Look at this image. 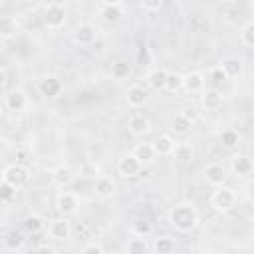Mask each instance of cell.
<instances>
[{
    "mask_svg": "<svg viewBox=\"0 0 254 254\" xmlns=\"http://www.w3.org/2000/svg\"><path fill=\"white\" fill-rule=\"evenodd\" d=\"M52 177H54V183H56L58 187H67V185H71L73 179H75L71 167H67V165H60V167H56L54 173H52Z\"/></svg>",
    "mask_w": 254,
    "mask_h": 254,
    "instance_id": "cell-23",
    "label": "cell"
},
{
    "mask_svg": "<svg viewBox=\"0 0 254 254\" xmlns=\"http://www.w3.org/2000/svg\"><path fill=\"white\" fill-rule=\"evenodd\" d=\"M2 181L18 190V189H22V187H26L30 183V169L26 165H22V163H10L2 171Z\"/></svg>",
    "mask_w": 254,
    "mask_h": 254,
    "instance_id": "cell-3",
    "label": "cell"
},
{
    "mask_svg": "<svg viewBox=\"0 0 254 254\" xmlns=\"http://www.w3.org/2000/svg\"><path fill=\"white\" fill-rule=\"evenodd\" d=\"M133 155L141 161V165H149V163H153L155 157H157L151 143H137L135 149H133Z\"/></svg>",
    "mask_w": 254,
    "mask_h": 254,
    "instance_id": "cell-24",
    "label": "cell"
},
{
    "mask_svg": "<svg viewBox=\"0 0 254 254\" xmlns=\"http://www.w3.org/2000/svg\"><path fill=\"white\" fill-rule=\"evenodd\" d=\"M236 192L230 189V187H218L212 194H210V206L216 210V212H228L236 206Z\"/></svg>",
    "mask_w": 254,
    "mask_h": 254,
    "instance_id": "cell-4",
    "label": "cell"
},
{
    "mask_svg": "<svg viewBox=\"0 0 254 254\" xmlns=\"http://www.w3.org/2000/svg\"><path fill=\"white\" fill-rule=\"evenodd\" d=\"M153 250H155V254H175V240L171 236L163 234V236L155 238Z\"/></svg>",
    "mask_w": 254,
    "mask_h": 254,
    "instance_id": "cell-28",
    "label": "cell"
},
{
    "mask_svg": "<svg viewBox=\"0 0 254 254\" xmlns=\"http://www.w3.org/2000/svg\"><path fill=\"white\" fill-rule=\"evenodd\" d=\"M6 107L10 111H24L28 107V95L24 89L20 87H14L6 93Z\"/></svg>",
    "mask_w": 254,
    "mask_h": 254,
    "instance_id": "cell-14",
    "label": "cell"
},
{
    "mask_svg": "<svg viewBox=\"0 0 254 254\" xmlns=\"http://www.w3.org/2000/svg\"><path fill=\"white\" fill-rule=\"evenodd\" d=\"M48 236L52 240H67L71 236V222L64 216V218H54L50 224H48Z\"/></svg>",
    "mask_w": 254,
    "mask_h": 254,
    "instance_id": "cell-10",
    "label": "cell"
},
{
    "mask_svg": "<svg viewBox=\"0 0 254 254\" xmlns=\"http://www.w3.org/2000/svg\"><path fill=\"white\" fill-rule=\"evenodd\" d=\"M56 208L62 216H71L79 208V196L71 190H62L56 196Z\"/></svg>",
    "mask_w": 254,
    "mask_h": 254,
    "instance_id": "cell-6",
    "label": "cell"
},
{
    "mask_svg": "<svg viewBox=\"0 0 254 254\" xmlns=\"http://www.w3.org/2000/svg\"><path fill=\"white\" fill-rule=\"evenodd\" d=\"M109 73H111L113 79H125V77L131 75V64H127V62H123V60L113 62L111 67H109Z\"/></svg>",
    "mask_w": 254,
    "mask_h": 254,
    "instance_id": "cell-31",
    "label": "cell"
},
{
    "mask_svg": "<svg viewBox=\"0 0 254 254\" xmlns=\"http://www.w3.org/2000/svg\"><path fill=\"white\" fill-rule=\"evenodd\" d=\"M97 36H99L97 28L93 24H89V22H83V24L75 26V30L71 34V38H73V42L77 46H91V44H95Z\"/></svg>",
    "mask_w": 254,
    "mask_h": 254,
    "instance_id": "cell-7",
    "label": "cell"
},
{
    "mask_svg": "<svg viewBox=\"0 0 254 254\" xmlns=\"http://www.w3.org/2000/svg\"><path fill=\"white\" fill-rule=\"evenodd\" d=\"M99 16L107 24H117L125 16V4L123 2H101L99 4Z\"/></svg>",
    "mask_w": 254,
    "mask_h": 254,
    "instance_id": "cell-8",
    "label": "cell"
},
{
    "mask_svg": "<svg viewBox=\"0 0 254 254\" xmlns=\"http://www.w3.org/2000/svg\"><path fill=\"white\" fill-rule=\"evenodd\" d=\"M175 139L171 137V135H159L151 145H153V149H155V155H159V157H169L171 153H173V149H175Z\"/></svg>",
    "mask_w": 254,
    "mask_h": 254,
    "instance_id": "cell-21",
    "label": "cell"
},
{
    "mask_svg": "<svg viewBox=\"0 0 254 254\" xmlns=\"http://www.w3.org/2000/svg\"><path fill=\"white\" fill-rule=\"evenodd\" d=\"M42 20H44V26H46L48 30H60V28H64L65 22H67V10H65V6L60 4V2H50V4L44 6V16H42Z\"/></svg>",
    "mask_w": 254,
    "mask_h": 254,
    "instance_id": "cell-2",
    "label": "cell"
},
{
    "mask_svg": "<svg viewBox=\"0 0 254 254\" xmlns=\"http://www.w3.org/2000/svg\"><path fill=\"white\" fill-rule=\"evenodd\" d=\"M204 83H206V77L200 71H190L183 75V89H187L189 93H202Z\"/></svg>",
    "mask_w": 254,
    "mask_h": 254,
    "instance_id": "cell-16",
    "label": "cell"
},
{
    "mask_svg": "<svg viewBox=\"0 0 254 254\" xmlns=\"http://www.w3.org/2000/svg\"><path fill=\"white\" fill-rule=\"evenodd\" d=\"M44 226H46V222H44V218L38 216V214H28V216L24 218V230L30 232V234H36V232L44 230Z\"/></svg>",
    "mask_w": 254,
    "mask_h": 254,
    "instance_id": "cell-34",
    "label": "cell"
},
{
    "mask_svg": "<svg viewBox=\"0 0 254 254\" xmlns=\"http://www.w3.org/2000/svg\"><path fill=\"white\" fill-rule=\"evenodd\" d=\"M218 143H220L222 149L232 151V149H236V147L240 145V133H238L236 129H232V127H226V129L220 131V135H218Z\"/></svg>",
    "mask_w": 254,
    "mask_h": 254,
    "instance_id": "cell-20",
    "label": "cell"
},
{
    "mask_svg": "<svg viewBox=\"0 0 254 254\" xmlns=\"http://www.w3.org/2000/svg\"><path fill=\"white\" fill-rule=\"evenodd\" d=\"M0 181H2V173H0Z\"/></svg>",
    "mask_w": 254,
    "mask_h": 254,
    "instance_id": "cell-43",
    "label": "cell"
},
{
    "mask_svg": "<svg viewBox=\"0 0 254 254\" xmlns=\"http://www.w3.org/2000/svg\"><path fill=\"white\" fill-rule=\"evenodd\" d=\"M125 99H127V105H129V107L139 109V107H143V105L147 103L149 93H147V89H145L143 85H131V87H127Z\"/></svg>",
    "mask_w": 254,
    "mask_h": 254,
    "instance_id": "cell-17",
    "label": "cell"
},
{
    "mask_svg": "<svg viewBox=\"0 0 254 254\" xmlns=\"http://www.w3.org/2000/svg\"><path fill=\"white\" fill-rule=\"evenodd\" d=\"M238 40H240V44H242L244 48H252V46H254V22H252V20H248V22L240 28Z\"/></svg>",
    "mask_w": 254,
    "mask_h": 254,
    "instance_id": "cell-30",
    "label": "cell"
},
{
    "mask_svg": "<svg viewBox=\"0 0 254 254\" xmlns=\"http://www.w3.org/2000/svg\"><path fill=\"white\" fill-rule=\"evenodd\" d=\"M200 101H202V107H204L206 111H216V109L222 107V103H224V95H222L220 89L210 87V89H204V91H202Z\"/></svg>",
    "mask_w": 254,
    "mask_h": 254,
    "instance_id": "cell-15",
    "label": "cell"
},
{
    "mask_svg": "<svg viewBox=\"0 0 254 254\" xmlns=\"http://www.w3.org/2000/svg\"><path fill=\"white\" fill-rule=\"evenodd\" d=\"M117 173L123 179H135V177H139L143 173V165H141V161L133 153H125L117 161Z\"/></svg>",
    "mask_w": 254,
    "mask_h": 254,
    "instance_id": "cell-5",
    "label": "cell"
},
{
    "mask_svg": "<svg viewBox=\"0 0 254 254\" xmlns=\"http://www.w3.org/2000/svg\"><path fill=\"white\" fill-rule=\"evenodd\" d=\"M149 252V242L147 238L141 236H133L127 240L125 244V254H147Z\"/></svg>",
    "mask_w": 254,
    "mask_h": 254,
    "instance_id": "cell-27",
    "label": "cell"
},
{
    "mask_svg": "<svg viewBox=\"0 0 254 254\" xmlns=\"http://www.w3.org/2000/svg\"><path fill=\"white\" fill-rule=\"evenodd\" d=\"M218 67L224 71L226 79H236V77H240L242 71H244V64H242V60H240V58H234V56L222 58L220 64H218Z\"/></svg>",
    "mask_w": 254,
    "mask_h": 254,
    "instance_id": "cell-13",
    "label": "cell"
},
{
    "mask_svg": "<svg viewBox=\"0 0 254 254\" xmlns=\"http://www.w3.org/2000/svg\"><path fill=\"white\" fill-rule=\"evenodd\" d=\"M36 254H58V252H56V248L50 246V244H40V246L36 248Z\"/></svg>",
    "mask_w": 254,
    "mask_h": 254,
    "instance_id": "cell-40",
    "label": "cell"
},
{
    "mask_svg": "<svg viewBox=\"0 0 254 254\" xmlns=\"http://www.w3.org/2000/svg\"><path fill=\"white\" fill-rule=\"evenodd\" d=\"M93 190H95V194H97L99 198H111L113 192H115V181H113L111 177L101 175V177L95 179V183H93Z\"/></svg>",
    "mask_w": 254,
    "mask_h": 254,
    "instance_id": "cell-19",
    "label": "cell"
},
{
    "mask_svg": "<svg viewBox=\"0 0 254 254\" xmlns=\"http://www.w3.org/2000/svg\"><path fill=\"white\" fill-rule=\"evenodd\" d=\"M131 232L133 236H141V238H147L151 232H153V224L145 218H137L131 222Z\"/></svg>",
    "mask_w": 254,
    "mask_h": 254,
    "instance_id": "cell-32",
    "label": "cell"
},
{
    "mask_svg": "<svg viewBox=\"0 0 254 254\" xmlns=\"http://www.w3.org/2000/svg\"><path fill=\"white\" fill-rule=\"evenodd\" d=\"M79 254H105V250H103V246L99 242H89V244H85L81 248Z\"/></svg>",
    "mask_w": 254,
    "mask_h": 254,
    "instance_id": "cell-38",
    "label": "cell"
},
{
    "mask_svg": "<svg viewBox=\"0 0 254 254\" xmlns=\"http://www.w3.org/2000/svg\"><path fill=\"white\" fill-rule=\"evenodd\" d=\"M204 181L210 187H214V189L224 187V183H226V169L220 163H208L204 167Z\"/></svg>",
    "mask_w": 254,
    "mask_h": 254,
    "instance_id": "cell-11",
    "label": "cell"
},
{
    "mask_svg": "<svg viewBox=\"0 0 254 254\" xmlns=\"http://www.w3.org/2000/svg\"><path fill=\"white\" fill-rule=\"evenodd\" d=\"M6 79H8V75H6V69H4V67H0V87H4Z\"/></svg>",
    "mask_w": 254,
    "mask_h": 254,
    "instance_id": "cell-41",
    "label": "cell"
},
{
    "mask_svg": "<svg viewBox=\"0 0 254 254\" xmlns=\"http://www.w3.org/2000/svg\"><path fill=\"white\" fill-rule=\"evenodd\" d=\"M62 89H64V83H62V79L58 77V75H44L40 81H38V91H40V95H44V97H48V99H54V97H58L60 93H62Z\"/></svg>",
    "mask_w": 254,
    "mask_h": 254,
    "instance_id": "cell-9",
    "label": "cell"
},
{
    "mask_svg": "<svg viewBox=\"0 0 254 254\" xmlns=\"http://www.w3.org/2000/svg\"><path fill=\"white\" fill-rule=\"evenodd\" d=\"M20 32V22L16 16H0V40H12Z\"/></svg>",
    "mask_w": 254,
    "mask_h": 254,
    "instance_id": "cell-18",
    "label": "cell"
},
{
    "mask_svg": "<svg viewBox=\"0 0 254 254\" xmlns=\"http://www.w3.org/2000/svg\"><path fill=\"white\" fill-rule=\"evenodd\" d=\"M143 12H159L163 8V2L161 0H153V2H141L139 4Z\"/></svg>",
    "mask_w": 254,
    "mask_h": 254,
    "instance_id": "cell-39",
    "label": "cell"
},
{
    "mask_svg": "<svg viewBox=\"0 0 254 254\" xmlns=\"http://www.w3.org/2000/svg\"><path fill=\"white\" fill-rule=\"evenodd\" d=\"M127 127H129V133L135 137H145L151 133V121L143 113H133L127 121Z\"/></svg>",
    "mask_w": 254,
    "mask_h": 254,
    "instance_id": "cell-12",
    "label": "cell"
},
{
    "mask_svg": "<svg viewBox=\"0 0 254 254\" xmlns=\"http://www.w3.org/2000/svg\"><path fill=\"white\" fill-rule=\"evenodd\" d=\"M208 77H210V81H212L214 85H222V83L226 81V75H224V71H222V69H220L218 65H214V67L210 69Z\"/></svg>",
    "mask_w": 254,
    "mask_h": 254,
    "instance_id": "cell-37",
    "label": "cell"
},
{
    "mask_svg": "<svg viewBox=\"0 0 254 254\" xmlns=\"http://www.w3.org/2000/svg\"><path fill=\"white\" fill-rule=\"evenodd\" d=\"M190 127H192V121H190L183 111H179V113L173 117V129H175V133L185 135V133L190 131Z\"/></svg>",
    "mask_w": 254,
    "mask_h": 254,
    "instance_id": "cell-33",
    "label": "cell"
},
{
    "mask_svg": "<svg viewBox=\"0 0 254 254\" xmlns=\"http://www.w3.org/2000/svg\"><path fill=\"white\" fill-rule=\"evenodd\" d=\"M4 244L8 250H20L26 244V234L22 230H10L4 238Z\"/></svg>",
    "mask_w": 254,
    "mask_h": 254,
    "instance_id": "cell-29",
    "label": "cell"
},
{
    "mask_svg": "<svg viewBox=\"0 0 254 254\" xmlns=\"http://www.w3.org/2000/svg\"><path fill=\"white\" fill-rule=\"evenodd\" d=\"M2 6H4V4H2V2H0V12H2Z\"/></svg>",
    "mask_w": 254,
    "mask_h": 254,
    "instance_id": "cell-42",
    "label": "cell"
},
{
    "mask_svg": "<svg viewBox=\"0 0 254 254\" xmlns=\"http://www.w3.org/2000/svg\"><path fill=\"white\" fill-rule=\"evenodd\" d=\"M230 169L236 177H248L252 173V161L246 155H234L230 161Z\"/></svg>",
    "mask_w": 254,
    "mask_h": 254,
    "instance_id": "cell-22",
    "label": "cell"
},
{
    "mask_svg": "<svg viewBox=\"0 0 254 254\" xmlns=\"http://www.w3.org/2000/svg\"><path fill=\"white\" fill-rule=\"evenodd\" d=\"M165 89L175 93L179 89H183V73L179 71H167V81H165Z\"/></svg>",
    "mask_w": 254,
    "mask_h": 254,
    "instance_id": "cell-35",
    "label": "cell"
},
{
    "mask_svg": "<svg viewBox=\"0 0 254 254\" xmlns=\"http://www.w3.org/2000/svg\"><path fill=\"white\" fill-rule=\"evenodd\" d=\"M171 155L175 157L177 163H189L192 159V145L189 141H179L175 143V149Z\"/></svg>",
    "mask_w": 254,
    "mask_h": 254,
    "instance_id": "cell-25",
    "label": "cell"
},
{
    "mask_svg": "<svg viewBox=\"0 0 254 254\" xmlns=\"http://www.w3.org/2000/svg\"><path fill=\"white\" fill-rule=\"evenodd\" d=\"M169 224L177 232H181V234H187V232L194 230L196 224H198V210H196V206L190 200H183V202L175 204L169 210Z\"/></svg>",
    "mask_w": 254,
    "mask_h": 254,
    "instance_id": "cell-1",
    "label": "cell"
},
{
    "mask_svg": "<svg viewBox=\"0 0 254 254\" xmlns=\"http://www.w3.org/2000/svg\"><path fill=\"white\" fill-rule=\"evenodd\" d=\"M14 194H16V189H14V187H10L8 183L0 181V200L8 202V200H12V198H14Z\"/></svg>",
    "mask_w": 254,
    "mask_h": 254,
    "instance_id": "cell-36",
    "label": "cell"
},
{
    "mask_svg": "<svg viewBox=\"0 0 254 254\" xmlns=\"http://www.w3.org/2000/svg\"><path fill=\"white\" fill-rule=\"evenodd\" d=\"M165 81H167V71L163 67H157V69L147 73V83L155 91H163L165 89Z\"/></svg>",
    "mask_w": 254,
    "mask_h": 254,
    "instance_id": "cell-26",
    "label": "cell"
}]
</instances>
